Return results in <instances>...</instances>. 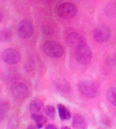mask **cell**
Returning <instances> with one entry per match:
<instances>
[{
    "instance_id": "2e32d148",
    "label": "cell",
    "mask_w": 116,
    "mask_h": 129,
    "mask_svg": "<svg viewBox=\"0 0 116 129\" xmlns=\"http://www.w3.org/2000/svg\"><path fill=\"white\" fill-rule=\"evenodd\" d=\"M44 112L48 118L51 119H54L56 116V111L54 107L51 105H46L44 108Z\"/></svg>"
},
{
    "instance_id": "8992f818",
    "label": "cell",
    "mask_w": 116,
    "mask_h": 129,
    "mask_svg": "<svg viewBox=\"0 0 116 129\" xmlns=\"http://www.w3.org/2000/svg\"><path fill=\"white\" fill-rule=\"evenodd\" d=\"M11 91L14 96L21 100L26 99L30 93L29 89L26 85L19 82L13 84Z\"/></svg>"
},
{
    "instance_id": "e0dca14e",
    "label": "cell",
    "mask_w": 116,
    "mask_h": 129,
    "mask_svg": "<svg viewBox=\"0 0 116 129\" xmlns=\"http://www.w3.org/2000/svg\"><path fill=\"white\" fill-rule=\"evenodd\" d=\"M11 36L12 35L10 31L5 29L0 31V41L2 42H6L9 41L11 39Z\"/></svg>"
},
{
    "instance_id": "ba28073f",
    "label": "cell",
    "mask_w": 116,
    "mask_h": 129,
    "mask_svg": "<svg viewBox=\"0 0 116 129\" xmlns=\"http://www.w3.org/2000/svg\"><path fill=\"white\" fill-rule=\"evenodd\" d=\"M67 43L70 47L76 49L80 47L85 45V40L81 34L72 32L67 37Z\"/></svg>"
},
{
    "instance_id": "52a82bcc",
    "label": "cell",
    "mask_w": 116,
    "mask_h": 129,
    "mask_svg": "<svg viewBox=\"0 0 116 129\" xmlns=\"http://www.w3.org/2000/svg\"><path fill=\"white\" fill-rule=\"evenodd\" d=\"M2 59L4 62L9 64H15L20 61L21 56L17 50L11 48L5 50L2 54Z\"/></svg>"
},
{
    "instance_id": "8fae6325",
    "label": "cell",
    "mask_w": 116,
    "mask_h": 129,
    "mask_svg": "<svg viewBox=\"0 0 116 129\" xmlns=\"http://www.w3.org/2000/svg\"><path fill=\"white\" fill-rule=\"evenodd\" d=\"M43 104L40 100H34L30 103V111L31 116L43 114Z\"/></svg>"
},
{
    "instance_id": "ac0fdd59",
    "label": "cell",
    "mask_w": 116,
    "mask_h": 129,
    "mask_svg": "<svg viewBox=\"0 0 116 129\" xmlns=\"http://www.w3.org/2000/svg\"><path fill=\"white\" fill-rule=\"evenodd\" d=\"M8 112V106L7 104L4 101H0V121L5 118Z\"/></svg>"
},
{
    "instance_id": "3957f363",
    "label": "cell",
    "mask_w": 116,
    "mask_h": 129,
    "mask_svg": "<svg viewBox=\"0 0 116 129\" xmlns=\"http://www.w3.org/2000/svg\"><path fill=\"white\" fill-rule=\"evenodd\" d=\"M43 49L48 56L54 58H60L64 52L62 46L54 41H46L43 45Z\"/></svg>"
},
{
    "instance_id": "7a4b0ae2",
    "label": "cell",
    "mask_w": 116,
    "mask_h": 129,
    "mask_svg": "<svg viewBox=\"0 0 116 129\" xmlns=\"http://www.w3.org/2000/svg\"><path fill=\"white\" fill-rule=\"evenodd\" d=\"M56 12L57 15L62 19H69L76 15L78 9L75 5L71 2H64L57 7Z\"/></svg>"
},
{
    "instance_id": "d6986e66",
    "label": "cell",
    "mask_w": 116,
    "mask_h": 129,
    "mask_svg": "<svg viewBox=\"0 0 116 129\" xmlns=\"http://www.w3.org/2000/svg\"><path fill=\"white\" fill-rule=\"evenodd\" d=\"M46 129H57V128L54 125L52 124H49L46 126Z\"/></svg>"
},
{
    "instance_id": "30bf717a",
    "label": "cell",
    "mask_w": 116,
    "mask_h": 129,
    "mask_svg": "<svg viewBox=\"0 0 116 129\" xmlns=\"http://www.w3.org/2000/svg\"><path fill=\"white\" fill-rule=\"evenodd\" d=\"M54 85L57 90L62 93H68L71 91L69 83L64 79H57L54 81Z\"/></svg>"
},
{
    "instance_id": "277c9868",
    "label": "cell",
    "mask_w": 116,
    "mask_h": 129,
    "mask_svg": "<svg viewBox=\"0 0 116 129\" xmlns=\"http://www.w3.org/2000/svg\"><path fill=\"white\" fill-rule=\"evenodd\" d=\"M76 58L79 62L82 64H88L91 61L92 52L89 47L84 45L77 48L75 52Z\"/></svg>"
},
{
    "instance_id": "9c48e42d",
    "label": "cell",
    "mask_w": 116,
    "mask_h": 129,
    "mask_svg": "<svg viewBox=\"0 0 116 129\" xmlns=\"http://www.w3.org/2000/svg\"><path fill=\"white\" fill-rule=\"evenodd\" d=\"M110 36L109 29L105 26H100L95 29L93 37L99 43H104L107 41Z\"/></svg>"
},
{
    "instance_id": "7402d4cb",
    "label": "cell",
    "mask_w": 116,
    "mask_h": 129,
    "mask_svg": "<svg viewBox=\"0 0 116 129\" xmlns=\"http://www.w3.org/2000/svg\"><path fill=\"white\" fill-rule=\"evenodd\" d=\"M61 129H71L69 127H67V126H63V127H62Z\"/></svg>"
},
{
    "instance_id": "7c38bea8",
    "label": "cell",
    "mask_w": 116,
    "mask_h": 129,
    "mask_svg": "<svg viewBox=\"0 0 116 129\" xmlns=\"http://www.w3.org/2000/svg\"><path fill=\"white\" fill-rule=\"evenodd\" d=\"M86 125V122L81 115L76 114L73 116L72 126L74 128L76 129H85Z\"/></svg>"
},
{
    "instance_id": "5bb4252c",
    "label": "cell",
    "mask_w": 116,
    "mask_h": 129,
    "mask_svg": "<svg viewBox=\"0 0 116 129\" xmlns=\"http://www.w3.org/2000/svg\"><path fill=\"white\" fill-rule=\"evenodd\" d=\"M106 95L108 101L113 105L116 106V87L109 88L106 91Z\"/></svg>"
},
{
    "instance_id": "ffe728a7",
    "label": "cell",
    "mask_w": 116,
    "mask_h": 129,
    "mask_svg": "<svg viewBox=\"0 0 116 129\" xmlns=\"http://www.w3.org/2000/svg\"><path fill=\"white\" fill-rule=\"evenodd\" d=\"M27 129H37L33 125H30Z\"/></svg>"
},
{
    "instance_id": "9a60e30c",
    "label": "cell",
    "mask_w": 116,
    "mask_h": 129,
    "mask_svg": "<svg viewBox=\"0 0 116 129\" xmlns=\"http://www.w3.org/2000/svg\"><path fill=\"white\" fill-rule=\"evenodd\" d=\"M32 118L35 122L37 128H41L43 127L44 125H45L47 122V118L43 116V114L36 115V116H31Z\"/></svg>"
},
{
    "instance_id": "6da1fadb",
    "label": "cell",
    "mask_w": 116,
    "mask_h": 129,
    "mask_svg": "<svg viewBox=\"0 0 116 129\" xmlns=\"http://www.w3.org/2000/svg\"><path fill=\"white\" fill-rule=\"evenodd\" d=\"M81 93L88 98H93L97 96L99 93V87L96 83L92 80H83L78 85Z\"/></svg>"
},
{
    "instance_id": "44dd1931",
    "label": "cell",
    "mask_w": 116,
    "mask_h": 129,
    "mask_svg": "<svg viewBox=\"0 0 116 129\" xmlns=\"http://www.w3.org/2000/svg\"><path fill=\"white\" fill-rule=\"evenodd\" d=\"M2 19H3V15H2V14L0 12V22L2 21Z\"/></svg>"
},
{
    "instance_id": "4fadbf2b",
    "label": "cell",
    "mask_w": 116,
    "mask_h": 129,
    "mask_svg": "<svg viewBox=\"0 0 116 129\" xmlns=\"http://www.w3.org/2000/svg\"><path fill=\"white\" fill-rule=\"evenodd\" d=\"M57 107L60 119L62 121L69 120L71 118V116L68 109L64 105L61 104H57Z\"/></svg>"
},
{
    "instance_id": "5b68a950",
    "label": "cell",
    "mask_w": 116,
    "mask_h": 129,
    "mask_svg": "<svg viewBox=\"0 0 116 129\" xmlns=\"http://www.w3.org/2000/svg\"><path fill=\"white\" fill-rule=\"evenodd\" d=\"M17 31L21 38L24 39H29L34 33V26L30 20H23L18 24Z\"/></svg>"
}]
</instances>
